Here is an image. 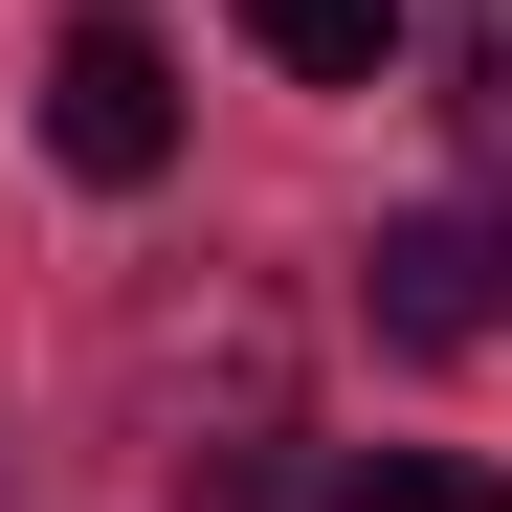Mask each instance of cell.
<instances>
[{
    "mask_svg": "<svg viewBox=\"0 0 512 512\" xmlns=\"http://www.w3.org/2000/svg\"><path fill=\"white\" fill-rule=\"evenodd\" d=\"M45 156L90 201H134V179H179V67H156L134 23H67V67H45Z\"/></svg>",
    "mask_w": 512,
    "mask_h": 512,
    "instance_id": "1",
    "label": "cell"
},
{
    "mask_svg": "<svg viewBox=\"0 0 512 512\" xmlns=\"http://www.w3.org/2000/svg\"><path fill=\"white\" fill-rule=\"evenodd\" d=\"M468 134L512 156V0H490V45H468Z\"/></svg>",
    "mask_w": 512,
    "mask_h": 512,
    "instance_id": "5",
    "label": "cell"
},
{
    "mask_svg": "<svg viewBox=\"0 0 512 512\" xmlns=\"http://www.w3.org/2000/svg\"><path fill=\"white\" fill-rule=\"evenodd\" d=\"M357 312L401 334V357H468V334L512 312V223H490V201H423V223H379V268H357Z\"/></svg>",
    "mask_w": 512,
    "mask_h": 512,
    "instance_id": "2",
    "label": "cell"
},
{
    "mask_svg": "<svg viewBox=\"0 0 512 512\" xmlns=\"http://www.w3.org/2000/svg\"><path fill=\"white\" fill-rule=\"evenodd\" d=\"M334 512H512V468H468V446H357Z\"/></svg>",
    "mask_w": 512,
    "mask_h": 512,
    "instance_id": "4",
    "label": "cell"
},
{
    "mask_svg": "<svg viewBox=\"0 0 512 512\" xmlns=\"http://www.w3.org/2000/svg\"><path fill=\"white\" fill-rule=\"evenodd\" d=\"M245 45L290 67V90H379V45H401V0H223Z\"/></svg>",
    "mask_w": 512,
    "mask_h": 512,
    "instance_id": "3",
    "label": "cell"
}]
</instances>
